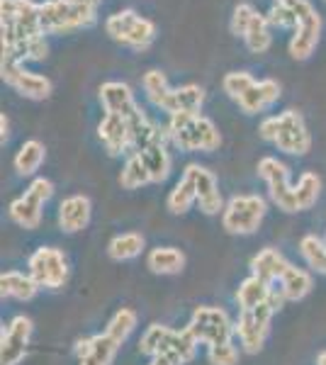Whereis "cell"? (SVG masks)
Wrapping results in <instances>:
<instances>
[{"label": "cell", "instance_id": "obj_1", "mask_svg": "<svg viewBox=\"0 0 326 365\" xmlns=\"http://www.w3.org/2000/svg\"><path fill=\"white\" fill-rule=\"evenodd\" d=\"M258 134L260 139L270 141L277 151L290 156H305L312 149V134L297 110H285L280 115L265 117L258 127Z\"/></svg>", "mask_w": 326, "mask_h": 365}, {"label": "cell", "instance_id": "obj_2", "mask_svg": "<svg viewBox=\"0 0 326 365\" xmlns=\"http://www.w3.org/2000/svg\"><path fill=\"white\" fill-rule=\"evenodd\" d=\"M168 137L180 151H217L222 144V134L210 117L200 113H175L168 115Z\"/></svg>", "mask_w": 326, "mask_h": 365}, {"label": "cell", "instance_id": "obj_3", "mask_svg": "<svg viewBox=\"0 0 326 365\" xmlns=\"http://www.w3.org/2000/svg\"><path fill=\"white\" fill-rule=\"evenodd\" d=\"M100 0H46L39 5L44 34H68L91 27L98 15Z\"/></svg>", "mask_w": 326, "mask_h": 365}, {"label": "cell", "instance_id": "obj_4", "mask_svg": "<svg viewBox=\"0 0 326 365\" xmlns=\"http://www.w3.org/2000/svg\"><path fill=\"white\" fill-rule=\"evenodd\" d=\"M287 299L282 297L280 290L272 287L268 302L258 304L256 309L248 312H239V319L234 322V336L239 339L241 349L246 353H260L265 346V339H268V329H270V319L277 309L285 304Z\"/></svg>", "mask_w": 326, "mask_h": 365}, {"label": "cell", "instance_id": "obj_5", "mask_svg": "<svg viewBox=\"0 0 326 365\" xmlns=\"http://www.w3.org/2000/svg\"><path fill=\"white\" fill-rule=\"evenodd\" d=\"M265 215H268V202L260 195H253V192L234 195L224 205L222 227L234 237H248V234L258 232Z\"/></svg>", "mask_w": 326, "mask_h": 365}, {"label": "cell", "instance_id": "obj_6", "mask_svg": "<svg viewBox=\"0 0 326 365\" xmlns=\"http://www.w3.org/2000/svg\"><path fill=\"white\" fill-rule=\"evenodd\" d=\"M275 3L285 5L297 17V29H295L292 39H290V56L295 61H307L312 51L319 44V34H322V15L310 0H275Z\"/></svg>", "mask_w": 326, "mask_h": 365}, {"label": "cell", "instance_id": "obj_7", "mask_svg": "<svg viewBox=\"0 0 326 365\" xmlns=\"http://www.w3.org/2000/svg\"><path fill=\"white\" fill-rule=\"evenodd\" d=\"M105 32L122 46L144 51V49H149L153 37H156V25H153L149 17L127 8V10H120V13L110 15L108 20H105Z\"/></svg>", "mask_w": 326, "mask_h": 365}, {"label": "cell", "instance_id": "obj_8", "mask_svg": "<svg viewBox=\"0 0 326 365\" xmlns=\"http://www.w3.org/2000/svg\"><path fill=\"white\" fill-rule=\"evenodd\" d=\"M188 329L198 344L203 346H217V344H227L234 339V322L222 307H212V304H200L195 307Z\"/></svg>", "mask_w": 326, "mask_h": 365}, {"label": "cell", "instance_id": "obj_9", "mask_svg": "<svg viewBox=\"0 0 326 365\" xmlns=\"http://www.w3.org/2000/svg\"><path fill=\"white\" fill-rule=\"evenodd\" d=\"M27 273L41 290H58L68 280V261L56 246H39L27 258Z\"/></svg>", "mask_w": 326, "mask_h": 365}, {"label": "cell", "instance_id": "obj_10", "mask_svg": "<svg viewBox=\"0 0 326 365\" xmlns=\"http://www.w3.org/2000/svg\"><path fill=\"white\" fill-rule=\"evenodd\" d=\"M54 195V182L49 178H34L25 190V195L10 202V220L22 229H37L41 225V207Z\"/></svg>", "mask_w": 326, "mask_h": 365}, {"label": "cell", "instance_id": "obj_11", "mask_svg": "<svg viewBox=\"0 0 326 365\" xmlns=\"http://www.w3.org/2000/svg\"><path fill=\"white\" fill-rule=\"evenodd\" d=\"M258 175L268 185V195L277 210L287 212H300L297 210V197H295V185L290 182V168L282 161H277L275 156H263L258 161Z\"/></svg>", "mask_w": 326, "mask_h": 365}, {"label": "cell", "instance_id": "obj_12", "mask_svg": "<svg viewBox=\"0 0 326 365\" xmlns=\"http://www.w3.org/2000/svg\"><path fill=\"white\" fill-rule=\"evenodd\" d=\"M0 73H3V81L10 88H15L22 98L27 100H46L54 91L51 81L46 76H39L34 71L22 68L20 61H15L13 56H5L0 58Z\"/></svg>", "mask_w": 326, "mask_h": 365}, {"label": "cell", "instance_id": "obj_13", "mask_svg": "<svg viewBox=\"0 0 326 365\" xmlns=\"http://www.w3.org/2000/svg\"><path fill=\"white\" fill-rule=\"evenodd\" d=\"M34 324L29 317L17 314L0 334V365H20L27 356V346L32 339Z\"/></svg>", "mask_w": 326, "mask_h": 365}, {"label": "cell", "instance_id": "obj_14", "mask_svg": "<svg viewBox=\"0 0 326 365\" xmlns=\"http://www.w3.org/2000/svg\"><path fill=\"white\" fill-rule=\"evenodd\" d=\"M183 175H188L193 180L195 192H198L200 212H205V215H219V212H224V205L227 202H224L222 192H219V182L212 170H207L200 163H190V166L183 170Z\"/></svg>", "mask_w": 326, "mask_h": 365}, {"label": "cell", "instance_id": "obj_15", "mask_svg": "<svg viewBox=\"0 0 326 365\" xmlns=\"http://www.w3.org/2000/svg\"><path fill=\"white\" fill-rule=\"evenodd\" d=\"M198 339L190 334V329H180V331H173L170 329L168 336H165L161 351L151 358L156 365H188L198 356Z\"/></svg>", "mask_w": 326, "mask_h": 365}, {"label": "cell", "instance_id": "obj_16", "mask_svg": "<svg viewBox=\"0 0 326 365\" xmlns=\"http://www.w3.org/2000/svg\"><path fill=\"white\" fill-rule=\"evenodd\" d=\"M122 344H117L108 331L96 334V336H86L76 341V358L78 365H112L117 358Z\"/></svg>", "mask_w": 326, "mask_h": 365}, {"label": "cell", "instance_id": "obj_17", "mask_svg": "<svg viewBox=\"0 0 326 365\" xmlns=\"http://www.w3.org/2000/svg\"><path fill=\"white\" fill-rule=\"evenodd\" d=\"M98 137L103 141L105 151L110 156H122L124 151L134 149L132 144V129H129V120L122 115H108L100 120L98 125Z\"/></svg>", "mask_w": 326, "mask_h": 365}, {"label": "cell", "instance_id": "obj_18", "mask_svg": "<svg viewBox=\"0 0 326 365\" xmlns=\"http://www.w3.org/2000/svg\"><path fill=\"white\" fill-rule=\"evenodd\" d=\"M93 217V205L88 195H68L58 202V229L63 234H78L88 225Z\"/></svg>", "mask_w": 326, "mask_h": 365}, {"label": "cell", "instance_id": "obj_19", "mask_svg": "<svg viewBox=\"0 0 326 365\" xmlns=\"http://www.w3.org/2000/svg\"><path fill=\"white\" fill-rule=\"evenodd\" d=\"M100 103L108 115H122V117H134L139 113V103H136L132 88L122 81H108L100 86Z\"/></svg>", "mask_w": 326, "mask_h": 365}, {"label": "cell", "instance_id": "obj_20", "mask_svg": "<svg viewBox=\"0 0 326 365\" xmlns=\"http://www.w3.org/2000/svg\"><path fill=\"white\" fill-rule=\"evenodd\" d=\"M277 98H280V83L272 78H263L248 88L244 96L236 100V105H239L246 115H258V113H263V110L272 108V105L277 103Z\"/></svg>", "mask_w": 326, "mask_h": 365}, {"label": "cell", "instance_id": "obj_21", "mask_svg": "<svg viewBox=\"0 0 326 365\" xmlns=\"http://www.w3.org/2000/svg\"><path fill=\"white\" fill-rule=\"evenodd\" d=\"M290 261L285 258V253L272 249V246H268V249H260L256 256L251 258V263H248V268H251V275H258L260 280L265 282H277L282 278V273L287 270Z\"/></svg>", "mask_w": 326, "mask_h": 365}, {"label": "cell", "instance_id": "obj_22", "mask_svg": "<svg viewBox=\"0 0 326 365\" xmlns=\"http://www.w3.org/2000/svg\"><path fill=\"white\" fill-rule=\"evenodd\" d=\"M205 105V88L198 83L178 86L170 91L168 100L163 105V113L175 115V113H200Z\"/></svg>", "mask_w": 326, "mask_h": 365}, {"label": "cell", "instance_id": "obj_23", "mask_svg": "<svg viewBox=\"0 0 326 365\" xmlns=\"http://www.w3.org/2000/svg\"><path fill=\"white\" fill-rule=\"evenodd\" d=\"M314 287V278H312V270L307 268H297L295 263H290L287 270L282 273V278L277 280V290L282 292V297L287 302H300L312 292Z\"/></svg>", "mask_w": 326, "mask_h": 365}, {"label": "cell", "instance_id": "obj_24", "mask_svg": "<svg viewBox=\"0 0 326 365\" xmlns=\"http://www.w3.org/2000/svg\"><path fill=\"white\" fill-rule=\"evenodd\" d=\"M41 287L34 282L29 273H20V270H5L0 275V295L8 299H17V302H29Z\"/></svg>", "mask_w": 326, "mask_h": 365}, {"label": "cell", "instance_id": "obj_25", "mask_svg": "<svg viewBox=\"0 0 326 365\" xmlns=\"http://www.w3.org/2000/svg\"><path fill=\"white\" fill-rule=\"evenodd\" d=\"M146 268L153 275H178L185 268V253L175 246H156L146 253Z\"/></svg>", "mask_w": 326, "mask_h": 365}, {"label": "cell", "instance_id": "obj_26", "mask_svg": "<svg viewBox=\"0 0 326 365\" xmlns=\"http://www.w3.org/2000/svg\"><path fill=\"white\" fill-rule=\"evenodd\" d=\"M272 292V285L265 280H260L258 275H248V278L241 280V285L236 287V304H239L241 312L256 309L258 304L268 302Z\"/></svg>", "mask_w": 326, "mask_h": 365}, {"label": "cell", "instance_id": "obj_27", "mask_svg": "<svg viewBox=\"0 0 326 365\" xmlns=\"http://www.w3.org/2000/svg\"><path fill=\"white\" fill-rule=\"evenodd\" d=\"M44 158H46L44 144H41L39 139H27L25 144H22L20 149H17V154L13 158V166H15V170L20 175L29 178V175H34L41 168Z\"/></svg>", "mask_w": 326, "mask_h": 365}, {"label": "cell", "instance_id": "obj_28", "mask_svg": "<svg viewBox=\"0 0 326 365\" xmlns=\"http://www.w3.org/2000/svg\"><path fill=\"white\" fill-rule=\"evenodd\" d=\"M146 246V239L141 237L139 232H124V234H117V237L110 239L108 244V256L112 261H132V258L141 256Z\"/></svg>", "mask_w": 326, "mask_h": 365}, {"label": "cell", "instance_id": "obj_29", "mask_svg": "<svg viewBox=\"0 0 326 365\" xmlns=\"http://www.w3.org/2000/svg\"><path fill=\"white\" fill-rule=\"evenodd\" d=\"M136 154L141 156L146 170H149L151 182H163L170 175V166H173V161H170V154H168V149H165V144H153V146H149V149L136 151Z\"/></svg>", "mask_w": 326, "mask_h": 365}, {"label": "cell", "instance_id": "obj_30", "mask_svg": "<svg viewBox=\"0 0 326 365\" xmlns=\"http://www.w3.org/2000/svg\"><path fill=\"white\" fill-rule=\"evenodd\" d=\"M244 42L248 46L251 54H265L272 44V34H270V22H268V15H260L256 13L253 22L248 25L246 34H244Z\"/></svg>", "mask_w": 326, "mask_h": 365}, {"label": "cell", "instance_id": "obj_31", "mask_svg": "<svg viewBox=\"0 0 326 365\" xmlns=\"http://www.w3.org/2000/svg\"><path fill=\"white\" fill-rule=\"evenodd\" d=\"M195 202H198V192H195L193 180L188 178V175H183V178L173 185V190L168 192L165 207H168L170 215H185V212L193 210Z\"/></svg>", "mask_w": 326, "mask_h": 365}, {"label": "cell", "instance_id": "obj_32", "mask_svg": "<svg viewBox=\"0 0 326 365\" xmlns=\"http://www.w3.org/2000/svg\"><path fill=\"white\" fill-rule=\"evenodd\" d=\"M300 253L314 273L326 275V239L317 237V234H305L300 239Z\"/></svg>", "mask_w": 326, "mask_h": 365}, {"label": "cell", "instance_id": "obj_33", "mask_svg": "<svg viewBox=\"0 0 326 365\" xmlns=\"http://www.w3.org/2000/svg\"><path fill=\"white\" fill-rule=\"evenodd\" d=\"M149 182H151V175H149V170H146L144 161H141V156L136 154V151H132L122 166L120 185L124 190H139V187L149 185Z\"/></svg>", "mask_w": 326, "mask_h": 365}, {"label": "cell", "instance_id": "obj_34", "mask_svg": "<svg viewBox=\"0 0 326 365\" xmlns=\"http://www.w3.org/2000/svg\"><path fill=\"white\" fill-rule=\"evenodd\" d=\"M319 195H322V178L312 170H305L300 175L297 185H295V197H297V210H312L317 205Z\"/></svg>", "mask_w": 326, "mask_h": 365}, {"label": "cell", "instance_id": "obj_35", "mask_svg": "<svg viewBox=\"0 0 326 365\" xmlns=\"http://www.w3.org/2000/svg\"><path fill=\"white\" fill-rule=\"evenodd\" d=\"M141 86H144V93H146V98H149V103L163 110L165 100H168L170 91H173V88L168 86V78H165L163 71H158V68L146 71L144 78H141Z\"/></svg>", "mask_w": 326, "mask_h": 365}, {"label": "cell", "instance_id": "obj_36", "mask_svg": "<svg viewBox=\"0 0 326 365\" xmlns=\"http://www.w3.org/2000/svg\"><path fill=\"white\" fill-rule=\"evenodd\" d=\"M136 324H139L136 312L132 307H122V309H117L115 314H112V319L108 322V329H105V331H108L110 336L117 341V344H124V341L134 334Z\"/></svg>", "mask_w": 326, "mask_h": 365}, {"label": "cell", "instance_id": "obj_37", "mask_svg": "<svg viewBox=\"0 0 326 365\" xmlns=\"http://www.w3.org/2000/svg\"><path fill=\"white\" fill-rule=\"evenodd\" d=\"M253 83H256V78H253L251 73H246V71H229L222 78V91L236 103Z\"/></svg>", "mask_w": 326, "mask_h": 365}, {"label": "cell", "instance_id": "obj_38", "mask_svg": "<svg viewBox=\"0 0 326 365\" xmlns=\"http://www.w3.org/2000/svg\"><path fill=\"white\" fill-rule=\"evenodd\" d=\"M170 329L165 327V324H151L149 329L144 331V336L139 339V353L141 356H149L153 358L158 351H161L165 336H168Z\"/></svg>", "mask_w": 326, "mask_h": 365}, {"label": "cell", "instance_id": "obj_39", "mask_svg": "<svg viewBox=\"0 0 326 365\" xmlns=\"http://www.w3.org/2000/svg\"><path fill=\"white\" fill-rule=\"evenodd\" d=\"M207 361H210V365H236L239 363V349L234 346V341L210 346L207 349Z\"/></svg>", "mask_w": 326, "mask_h": 365}, {"label": "cell", "instance_id": "obj_40", "mask_svg": "<svg viewBox=\"0 0 326 365\" xmlns=\"http://www.w3.org/2000/svg\"><path fill=\"white\" fill-rule=\"evenodd\" d=\"M258 10L253 8L251 3H239L234 8V15H231V32L236 34V37H244L248 25L253 22V17H256Z\"/></svg>", "mask_w": 326, "mask_h": 365}, {"label": "cell", "instance_id": "obj_41", "mask_svg": "<svg viewBox=\"0 0 326 365\" xmlns=\"http://www.w3.org/2000/svg\"><path fill=\"white\" fill-rule=\"evenodd\" d=\"M268 22L277 29H297V17H295L292 10L285 8V5H280V3H275L270 8Z\"/></svg>", "mask_w": 326, "mask_h": 365}, {"label": "cell", "instance_id": "obj_42", "mask_svg": "<svg viewBox=\"0 0 326 365\" xmlns=\"http://www.w3.org/2000/svg\"><path fill=\"white\" fill-rule=\"evenodd\" d=\"M10 139V120L5 115H0V141H8Z\"/></svg>", "mask_w": 326, "mask_h": 365}, {"label": "cell", "instance_id": "obj_43", "mask_svg": "<svg viewBox=\"0 0 326 365\" xmlns=\"http://www.w3.org/2000/svg\"><path fill=\"white\" fill-rule=\"evenodd\" d=\"M317 365H326V351H322V353L317 356Z\"/></svg>", "mask_w": 326, "mask_h": 365}, {"label": "cell", "instance_id": "obj_44", "mask_svg": "<svg viewBox=\"0 0 326 365\" xmlns=\"http://www.w3.org/2000/svg\"><path fill=\"white\" fill-rule=\"evenodd\" d=\"M149 365H156V363H153V361H151V363H149Z\"/></svg>", "mask_w": 326, "mask_h": 365}]
</instances>
